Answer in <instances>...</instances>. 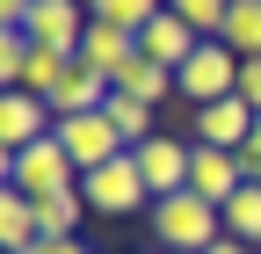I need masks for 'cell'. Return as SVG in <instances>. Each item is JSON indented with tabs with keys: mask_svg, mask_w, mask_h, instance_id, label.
<instances>
[{
	"mask_svg": "<svg viewBox=\"0 0 261 254\" xmlns=\"http://www.w3.org/2000/svg\"><path fill=\"white\" fill-rule=\"evenodd\" d=\"M145 225L160 233V247H167V254H211V247L225 240V211L203 204L196 189H181V196H160V204L145 211Z\"/></svg>",
	"mask_w": 261,
	"mask_h": 254,
	"instance_id": "6da1fadb",
	"label": "cell"
},
{
	"mask_svg": "<svg viewBox=\"0 0 261 254\" xmlns=\"http://www.w3.org/2000/svg\"><path fill=\"white\" fill-rule=\"evenodd\" d=\"M8 189H15V196H29V204H44V196L80 189V167L65 160V145H58V138H37V145L8 153Z\"/></svg>",
	"mask_w": 261,
	"mask_h": 254,
	"instance_id": "7a4b0ae2",
	"label": "cell"
},
{
	"mask_svg": "<svg viewBox=\"0 0 261 254\" xmlns=\"http://www.w3.org/2000/svg\"><path fill=\"white\" fill-rule=\"evenodd\" d=\"M174 87H181V109H211L225 94H240V51H225L218 37L196 44V58L174 73Z\"/></svg>",
	"mask_w": 261,
	"mask_h": 254,
	"instance_id": "3957f363",
	"label": "cell"
},
{
	"mask_svg": "<svg viewBox=\"0 0 261 254\" xmlns=\"http://www.w3.org/2000/svg\"><path fill=\"white\" fill-rule=\"evenodd\" d=\"M80 196H87V211H102V218H130V211H152V189H145V174H138V160H109V167H94V174H80Z\"/></svg>",
	"mask_w": 261,
	"mask_h": 254,
	"instance_id": "277c9868",
	"label": "cell"
},
{
	"mask_svg": "<svg viewBox=\"0 0 261 254\" xmlns=\"http://www.w3.org/2000/svg\"><path fill=\"white\" fill-rule=\"evenodd\" d=\"M51 138L65 145V160H73L80 174H94V167H109V160H123V153H130L102 109H87V116H58V131H51Z\"/></svg>",
	"mask_w": 261,
	"mask_h": 254,
	"instance_id": "5b68a950",
	"label": "cell"
},
{
	"mask_svg": "<svg viewBox=\"0 0 261 254\" xmlns=\"http://www.w3.org/2000/svg\"><path fill=\"white\" fill-rule=\"evenodd\" d=\"M87 22H94V15L80 8V0H37L29 22H22V37L37 44V51H65V58H73L80 37H87Z\"/></svg>",
	"mask_w": 261,
	"mask_h": 254,
	"instance_id": "8992f818",
	"label": "cell"
},
{
	"mask_svg": "<svg viewBox=\"0 0 261 254\" xmlns=\"http://www.w3.org/2000/svg\"><path fill=\"white\" fill-rule=\"evenodd\" d=\"M189 189L203 204H232L240 189H247V167H240V153H225V145H189Z\"/></svg>",
	"mask_w": 261,
	"mask_h": 254,
	"instance_id": "52a82bcc",
	"label": "cell"
},
{
	"mask_svg": "<svg viewBox=\"0 0 261 254\" xmlns=\"http://www.w3.org/2000/svg\"><path fill=\"white\" fill-rule=\"evenodd\" d=\"M254 138V109L240 102V94H225V102L211 109H189V145H225V153H240Z\"/></svg>",
	"mask_w": 261,
	"mask_h": 254,
	"instance_id": "ba28073f",
	"label": "cell"
},
{
	"mask_svg": "<svg viewBox=\"0 0 261 254\" xmlns=\"http://www.w3.org/2000/svg\"><path fill=\"white\" fill-rule=\"evenodd\" d=\"M51 131H58V116H51L44 94H22V87L0 94V145H8V153L37 145V138H51Z\"/></svg>",
	"mask_w": 261,
	"mask_h": 254,
	"instance_id": "9c48e42d",
	"label": "cell"
},
{
	"mask_svg": "<svg viewBox=\"0 0 261 254\" xmlns=\"http://www.w3.org/2000/svg\"><path fill=\"white\" fill-rule=\"evenodd\" d=\"M130 160H138V174H145V189H152V204L189 189V145H181V138H145Z\"/></svg>",
	"mask_w": 261,
	"mask_h": 254,
	"instance_id": "30bf717a",
	"label": "cell"
},
{
	"mask_svg": "<svg viewBox=\"0 0 261 254\" xmlns=\"http://www.w3.org/2000/svg\"><path fill=\"white\" fill-rule=\"evenodd\" d=\"M196 44H203V37H196L181 15H152V22L138 29V51L152 58V66H167V73H181V66H189V58H196Z\"/></svg>",
	"mask_w": 261,
	"mask_h": 254,
	"instance_id": "8fae6325",
	"label": "cell"
},
{
	"mask_svg": "<svg viewBox=\"0 0 261 254\" xmlns=\"http://www.w3.org/2000/svg\"><path fill=\"white\" fill-rule=\"evenodd\" d=\"M73 58H87V66H94V73H109V87H116V73L138 58V37H123V29H109V22H87V37H80Z\"/></svg>",
	"mask_w": 261,
	"mask_h": 254,
	"instance_id": "7c38bea8",
	"label": "cell"
},
{
	"mask_svg": "<svg viewBox=\"0 0 261 254\" xmlns=\"http://www.w3.org/2000/svg\"><path fill=\"white\" fill-rule=\"evenodd\" d=\"M116 94H130V102H145V109H160V102H181L174 73H167V66H152L145 51H138V58H130V66L116 73Z\"/></svg>",
	"mask_w": 261,
	"mask_h": 254,
	"instance_id": "4fadbf2b",
	"label": "cell"
},
{
	"mask_svg": "<svg viewBox=\"0 0 261 254\" xmlns=\"http://www.w3.org/2000/svg\"><path fill=\"white\" fill-rule=\"evenodd\" d=\"M0 247H8V254H37V247H44L37 204H29V196H15V189H0Z\"/></svg>",
	"mask_w": 261,
	"mask_h": 254,
	"instance_id": "5bb4252c",
	"label": "cell"
},
{
	"mask_svg": "<svg viewBox=\"0 0 261 254\" xmlns=\"http://www.w3.org/2000/svg\"><path fill=\"white\" fill-rule=\"evenodd\" d=\"M80 218H87V196H80V189H65V196H44V204H37L44 240H80Z\"/></svg>",
	"mask_w": 261,
	"mask_h": 254,
	"instance_id": "9a60e30c",
	"label": "cell"
},
{
	"mask_svg": "<svg viewBox=\"0 0 261 254\" xmlns=\"http://www.w3.org/2000/svg\"><path fill=\"white\" fill-rule=\"evenodd\" d=\"M87 15L109 22V29H123V37H138L152 15H167V0H87Z\"/></svg>",
	"mask_w": 261,
	"mask_h": 254,
	"instance_id": "2e32d148",
	"label": "cell"
},
{
	"mask_svg": "<svg viewBox=\"0 0 261 254\" xmlns=\"http://www.w3.org/2000/svg\"><path fill=\"white\" fill-rule=\"evenodd\" d=\"M102 116L116 123V138H123L130 153H138L145 138H160V131H152V109H145V102H130V94H109V102H102Z\"/></svg>",
	"mask_w": 261,
	"mask_h": 254,
	"instance_id": "e0dca14e",
	"label": "cell"
},
{
	"mask_svg": "<svg viewBox=\"0 0 261 254\" xmlns=\"http://www.w3.org/2000/svg\"><path fill=\"white\" fill-rule=\"evenodd\" d=\"M225 51H240V58H261V0H232V15H225Z\"/></svg>",
	"mask_w": 261,
	"mask_h": 254,
	"instance_id": "ac0fdd59",
	"label": "cell"
},
{
	"mask_svg": "<svg viewBox=\"0 0 261 254\" xmlns=\"http://www.w3.org/2000/svg\"><path fill=\"white\" fill-rule=\"evenodd\" d=\"M225 240H247L261 247V182H247L232 204H225Z\"/></svg>",
	"mask_w": 261,
	"mask_h": 254,
	"instance_id": "d6986e66",
	"label": "cell"
},
{
	"mask_svg": "<svg viewBox=\"0 0 261 254\" xmlns=\"http://www.w3.org/2000/svg\"><path fill=\"white\" fill-rule=\"evenodd\" d=\"M167 15H181L189 29H196V37H225V15H232V0H167Z\"/></svg>",
	"mask_w": 261,
	"mask_h": 254,
	"instance_id": "ffe728a7",
	"label": "cell"
},
{
	"mask_svg": "<svg viewBox=\"0 0 261 254\" xmlns=\"http://www.w3.org/2000/svg\"><path fill=\"white\" fill-rule=\"evenodd\" d=\"M29 51H37V44H29L22 29H0V80H8V87H22V66H29Z\"/></svg>",
	"mask_w": 261,
	"mask_h": 254,
	"instance_id": "44dd1931",
	"label": "cell"
},
{
	"mask_svg": "<svg viewBox=\"0 0 261 254\" xmlns=\"http://www.w3.org/2000/svg\"><path fill=\"white\" fill-rule=\"evenodd\" d=\"M240 102L261 116V58H240Z\"/></svg>",
	"mask_w": 261,
	"mask_h": 254,
	"instance_id": "7402d4cb",
	"label": "cell"
},
{
	"mask_svg": "<svg viewBox=\"0 0 261 254\" xmlns=\"http://www.w3.org/2000/svg\"><path fill=\"white\" fill-rule=\"evenodd\" d=\"M29 8H37V0H0V22H8V29H22V22H29Z\"/></svg>",
	"mask_w": 261,
	"mask_h": 254,
	"instance_id": "603a6c76",
	"label": "cell"
},
{
	"mask_svg": "<svg viewBox=\"0 0 261 254\" xmlns=\"http://www.w3.org/2000/svg\"><path fill=\"white\" fill-rule=\"evenodd\" d=\"M37 254H94V247H87V240H44Z\"/></svg>",
	"mask_w": 261,
	"mask_h": 254,
	"instance_id": "cb8c5ba5",
	"label": "cell"
},
{
	"mask_svg": "<svg viewBox=\"0 0 261 254\" xmlns=\"http://www.w3.org/2000/svg\"><path fill=\"white\" fill-rule=\"evenodd\" d=\"M211 254H261V247H247V240H218Z\"/></svg>",
	"mask_w": 261,
	"mask_h": 254,
	"instance_id": "d4e9b609",
	"label": "cell"
}]
</instances>
